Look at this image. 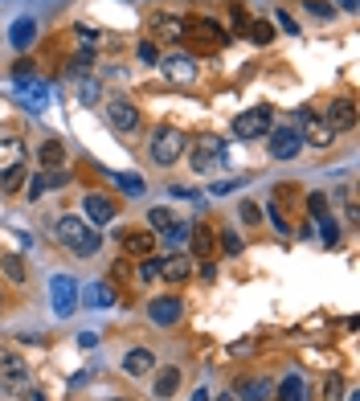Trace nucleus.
<instances>
[{
	"mask_svg": "<svg viewBox=\"0 0 360 401\" xmlns=\"http://www.w3.org/2000/svg\"><path fill=\"white\" fill-rule=\"evenodd\" d=\"M58 242L70 246L74 254H95L98 246H102V234H95L82 218H62L58 221Z\"/></svg>",
	"mask_w": 360,
	"mask_h": 401,
	"instance_id": "1",
	"label": "nucleus"
},
{
	"mask_svg": "<svg viewBox=\"0 0 360 401\" xmlns=\"http://www.w3.org/2000/svg\"><path fill=\"white\" fill-rule=\"evenodd\" d=\"M147 151H152V160L160 168H172L180 156H184V135H180L176 127H160V132L152 135V148Z\"/></svg>",
	"mask_w": 360,
	"mask_h": 401,
	"instance_id": "2",
	"label": "nucleus"
},
{
	"mask_svg": "<svg viewBox=\"0 0 360 401\" xmlns=\"http://www.w3.org/2000/svg\"><path fill=\"white\" fill-rule=\"evenodd\" d=\"M270 127H275L270 107H250V111H242V115L233 119V135H238V139H258V135H266Z\"/></svg>",
	"mask_w": 360,
	"mask_h": 401,
	"instance_id": "3",
	"label": "nucleus"
},
{
	"mask_svg": "<svg viewBox=\"0 0 360 401\" xmlns=\"http://www.w3.org/2000/svg\"><path fill=\"white\" fill-rule=\"evenodd\" d=\"M49 299H53V316H74L78 311V283L70 274H53L49 279Z\"/></svg>",
	"mask_w": 360,
	"mask_h": 401,
	"instance_id": "4",
	"label": "nucleus"
},
{
	"mask_svg": "<svg viewBox=\"0 0 360 401\" xmlns=\"http://www.w3.org/2000/svg\"><path fill=\"white\" fill-rule=\"evenodd\" d=\"M226 164V139L217 135H201L193 144V168L196 172H213V168Z\"/></svg>",
	"mask_w": 360,
	"mask_h": 401,
	"instance_id": "5",
	"label": "nucleus"
},
{
	"mask_svg": "<svg viewBox=\"0 0 360 401\" xmlns=\"http://www.w3.org/2000/svg\"><path fill=\"white\" fill-rule=\"evenodd\" d=\"M266 148H270L275 160H295L299 148H303V135H299V127H270L266 132Z\"/></svg>",
	"mask_w": 360,
	"mask_h": 401,
	"instance_id": "6",
	"label": "nucleus"
},
{
	"mask_svg": "<svg viewBox=\"0 0 360 401\" xmlns=\"http://www.w3.org/2000/svg\"><path fill=\"white\" fill-rule=\"evenodd\" d=\"M180 316H184V299H176V295H160L147 303V319L156 328H172V324H180Z\"/></svg>",
	"mask_w": 360,
	"mask_h": 401,
	"instance_id": "7",
	"label": "nucleus"
},
{
	"mask_svg": "<svg viewBox=\"0 0 360 401\" xmlns=\"http://www.w3.org/2000/svg\"><path fill=\"white\" fill-rule=\"evenodd\" d=\"M160 70L168 82H193L196 78V62L189 53H168V58H160Z\"/></svg>",
	"mask_w": 360,
	"mask_h": 401,
	"instance_id": "8",
	"label": "nucleus"
},
{
	"mask_svg": "<svg viewBox=\"0 0 360 401\" xmlns=\"http://www.w3.org/2000/svg\"><path fill=\"white\" fill-rule=\"evenodd\" d=\"M107 119H111L115 132H135V127H139V111H135V102H127V99L107 102Z\"/></svg>",
	"mask_w": 360,
	"mask_h": 401,
	"instance_id": "9",
	"label": "nucleus"
},
{
	"mask_svg": "<svg viewBox=\"0 0 360 401\" xmlns=\"http://www.w3.org/2000/svg\"><path fill=\"white\" fill-rule=\"evenodd\" d=\"M324 123L332 127V132H348V127L356 123V102H352V99H332V102H327Z\"/></svg>",
	"mask_w": 360,
	"mask_h": 401,
	"instance_id": "10",
	"label": "nucleus"
},
{
	"mask_svg": "<svg viewBox=\"0 0 360 401\" xmlns=\"http://www.w3.org/2000/svg\"><path fill=\"white\" fill-rule=\"evenodd\" d=\"M78 303L95 307V311H107L115 303V287L111 283H86V287H78Z\"/></svg>",
	"mask_w": 360,
	"mask_h": 401,
	"instance_id": "11",
	"label": "nucleus"
},
{
	"mask_svg": "<svg viewBox=\"0 0 360 401\" xmlns=\"http://www.w3.org/2000/svg\"><path fill=\"white\" fill-rule=\"evenodd\" d=\"M16 95L25 99V107H29V111H46L49 82H41V78H25V82H16Z\"/></svg>",
	"mask_w": 360,
	"mask_h": 401,
	"instance_id": "12",
	"label": "nucleus"
},
{
	"mask_svg": "<svg viewBox=\"0 0 360 401\" xmlns=\"http://www.w3.org/2000/svg\"><path fill=\"white\" fill-rule=\"evenodd\" d=\"M33 41H37V21H33V17H21V21L9 25V46H13L16 53H25Z\"/></svg>",
	"mask_w": 360,
	"mask_h": 401,
	"instance_id": "13",
	"label": "nucleus"
},
{
	"mask_svg": "<svg viewBox=\"0 0 360 401\" xmlns=\"http://www.w3.org/2000/svg\"><path fill=\"white\" fill-rule=\"evenodd\" d=\"M303 144H311V148H327V144H332V139H336V132H332V127H327L324 119H315V115H307L303 119Z\"/></svg>",
	"mask_w": 360,
	"mask_h": 401,
	"instance_id": "14",
	"label": "nucleus"
},
{
	"mask_svg": "<svg viewBox=\"0 0 360 401\" xmlns=\"http://www.w3.org/2000/svg\"><path fill=\"white\" fill-rule=\"evenodd\" d=\"M82 209H86V218L95 221V225H107V221H115V200L102 197V193H90V197L82 200Z\"/></svg>",
	"mask_w": 360,
	"mask_h": 401,
	"instance_id": "15",
	"label": "nucleus"
},
{
	"mask_svg": "<svg viewBox=\"0 0 360 401\" xmlns=\"http://www.w3.org/2000/svg\"><path fill=\"white\" fill-rule=\"evenodd\" d=\"M233 393L242 401H266L270 393H275V385L266 381V377H242V381L233 385Z\"/></svg>",
	"mask_w": 360,
	"mask_h": 401,
	"instance_id": "16",
	"label": "nucleus"
},
{
	"mask_svg": "<svg viewBox=\"0 0 360 401\" xmlns=\"http://www.w3.org/2000/svg\"><path fill=\"white\" fill-rule=\"evenodd\" d=\"M193 274V262L184 258V254H168V258H160V279H168V283H184Z\"/></svg>",
	"mask_w": 360,
	"mask_h": 401,
	"instance_id": "17",
	"label": "nucleus"
},
{
	"mask_svg": "<svg viewBox=\"0 0 360 401\" xmlns=\"http://www.w3.org/2000/svg\"><path fill=\"white\" fill-rule=\"evenodd\" d=\"M176 389H180V368L176 365L160 368V377H156V385H152V397H156V401H168Z\"/></svg>",
	"mask_w": 360,
	"mask_h": 401,
	"instance_id": "18",
	"label": "nucleus"
},
{
	"mask_svg": "<svg viewBox=\"0 0 360 401\" xmlns=\"http://www.w3.org/2000/svg\"><path fill=\"white\" fill-rule=\"evenodd\" d=\"M152 365H156V356L147 348H131L127 356H123V373H131V377H144V373H152Z\"/></svg>",
	"mask_w": 360,
	"mask_h": 401,
	"instance_id": "19",
	"label": "nucleus"
},
{
	"mask_svg": "<svg viewBox=\"0 0 360 401\" xmlns=\"http://www.w3.org/2000/svg\"><path fill=\"white\" fill-rule=\"evenodd\" d=\"M25 164V144L16 139V135H9L4 144H0V172H9V168Z\"/></svg>",
	"mask_w": 360,
	"mask_h": 401,
	"instance_id": "20",
	"label": "nucleus"
},
{
	"mask_svg": "<svg viewBox=\"0 0 360 401\" xmlns=\"http://www.w3.org/2000/svg\"><path fill=\"white\" fill-rule=\"evenodd\" d=\"M74 90H78V102H82V107H95V102L102 99V82H98V78H90V74H78V78H74Z\"/></svg>",
	"mask_w": 360,
	"mask_h": 401,
	"instance_id": "21",
	"label": "nucleus"
},
{
	"mask_svg": "<svg viewBox=\"0 0 360 401\" xmlns=\"http://www.w3.org/2000/svg\"><path fill=\"white\" fill-rule=\"evenodd\" d=\"M152 246H156V237H152V234L123 230V250H127V254H135V258H147V254H152Z\"/></svg>",
	"mask_w": 360,
	"mask_h": 401,
	"instance_id": "22",
	"label": "nucleus"
},
{
	"mask_svg": "<svg viewBox=\"0 0 360 401\" xmlns=\"http://www.w3.org/2000/svg\"><path fill=\"white\" fill-rule=\"evenodd\" d=\"M278 401H307V385L299 373H287L282 385H278Z\"/></svg>",
	"mask_w": 360,
	"mask_h": 401,
	"instance_id": "23",
	"label": "nucleus"
},
{
	"mask_svg": "<svg viewBox=\"0 0 360 401\" xmlns=\"http://www.w3.org/2000/svg\"><path fill=\"white\" fill-rule=\"evenodd\" d=\"M152 29H156V37H168V41H180V37L189 33L180 17H164V13H160L156 21H152Z\"/></svg>",
	"mask_w": 360,
	"mask_h": 401,
	"instance_id": "24",
	"label": "nucleus"
},
{
	"mask_svg": "<svg viewBox=\"0 0 360 401\" xmlns=\"http://www.w3.org/2000/svg\"><path fill=\"white\" fill-rule=\"evenodd\" d=\"M37 160H41L46 168H62V160H65L62 139H46V144H41V151H37Z\"/></svg>",
	"mask_w": 360,
	"mask_h": 401,
	"instance_id": "25",
	"label": "nucleus"
},
{
	"mask_svg": "<svg viewBox=\"0 0 360 401\" xmlns=\"http://www.w3.org/2000/svg\"><path fill=\"white\" fill-rule=\"evenodd\" d=\"M107 176H111V181L127 193V197H144V188H147L144 176H127V172H107Z\"/></svg>",
	"mask_w": 360,
	"mask_h": 401,
	"instance_id": "26",
	"label": "nucleus"
},
{
	"mask_svg": "<svg viewBox=\"0 0 360 401\" xmlns=\"http://www.w3.org/2000/svg\"><path fill=\"white\" fill-rule=\"evenodd\" d=\"M0 267H4V274H9L13 283H25V279H29V270H25V258H21V254H4Z\"/></svg>",
	"mask_w": 360,
	"mask_h": 401,
	"instance_id": "27",
	"label": "nucleus"
},
{
	"mask_svg": "<svg viewBox=\"0 0 360 401\" xmlns=\"http://www.w3.org/2000/svg\"><path fill=\"white\" fill-rule=\"evenodd\" d=\"M160 234H164V242H168V246L176 250V246H184V242H189L193 225H189V221H172V225H168V230H160Z\"/></svg>",
	"mask_w": 360,
	"mask_h": 401,
	"instance_id": "28",
	"label": "nucleus"
},
{
	"mask_svg": "<svg viewBox=\"0 0 360 401\" xmlns=\"http://www.w3.org/2000/svg\"><path fill=\"white\" fill-rule=\"evenodd\" d=\"M245 33H250L254 46H270V41H275V25H270V21H250V29H245Z\"/></svg>",
	"mask_w": 360,
	"mask_h": 401,
	"instance_id": "29",
	"label": "nucleus"
},
{
	"mask_svg": "<svg viewBox=\"0 0 360 401\" xmlns=\"http://www.w3.org/2000/svg\"><path fill=\"white\" fill-rule=\"evenodd\" d=\"M319 237H324V246H340V221L332 218V213L319 218Z\"/></svg>",
	"mask_w": 360,
	"mask_h": 401,
	"instance_id": "30",
	"label": "nucleus"
},
{
	"mask_svg": "<svg viewBox=\"0 0 360 401\" xmlns=\"http://www.w3.org/2000/svg\"><path fill=\"white\" fill-rule=\"evenodd\" d=\"M184 29H193L196 37H209V41H229L226 33H221V29H217V25H213L209 17H201V21H193V25H184Z\"/></svg>",
	"mask_w": 360,
	"mask_h": 401,
	"instance_id": "31",
	"label": "nucleus"
},
{
	"mask_svg": "<svg viewBox=\"0 0 360 401\" xmlns=\"http://www.w3.org/2000/svg\"><path fill=\"white\" fill-rule=\"evenodd\" d=\"M189 246H193V254H201V258H205V254L213 250V234L205 230V225H201V230L193 225V234H189Z\"/></svg>",
	"mask_w": 360,
	"mask_h": 401,
	"instance_id": "32",
	"label": "nucleus"
},
{
	"mask_svg": "<svg viewBox=\"0 0 360 401\" xmlns=\"http://www.w3.org/2000/svg\"><path fill=\"white\" fill-rule=\"evenodd\" d=\"M0 368H4V381H9V377H25V373H29V365H25L21 356H13V352L0 360Z\"/></svg>",
	"mask_w": 360,
	"mask_h": 401,
	"instance_id": "33",
	"label": "nucleus"
},
{
	"mask_svg": "<svg viewBox=\"0 0 360 401\" xmlns=\"http://www.w3.org/2000/svg\"><path fill=\"white\" fill-rule=\"evenodd\" d=\"M172 213H168V209H164V205H156V209H147V225H152V230H168V225H172Z\"/></svg>",
	"mask_w": 360,
	"mask_h": 401,
	"instance_id": "34",
	"label": "nucleus"
},
{
	"mask_svg": "<svg viewBox=\"0 0 360 401\" xmlns=\"http://www.w3.org/2000/svg\"><path fill=\"white\" fill-rule=\"evenodd\" d=\"M139 279H144V283H156V279H160V258H152V254H147L144 267H139Z\"/></svg>",
	"mask_w": 360,
	"mask_h": 401,
	"instance_id": "35",
	"label": "nucleus"
},
{
	"mask_svg": "<svg viewBox=\"0 0 360 401\" xmlns=\"http://www.w3.org/2000/svg\"><path fill=\"white\" fill-rule=\"evenodd\" d=\"M21 181H25V164L9 168V172H4V193H16V188H21Z\"/></svg>",
	"mask_w": 360,
	"mask_h": 401,
	"instance_id": "36",
	"label": "nucleus"
},
{
	"mask_svg": "<svg viewBox=\"0 0 360 401\" xmlns=\"http://www.w3.org/2000/svg\"><path fill=\"white\" fill-rule=\"evenodd\" d=\"M307 213H311L315 221L327 213V197H324V193H311V197H307Z\"/></svg>",
	"mask_w": 360,
	"mask_h": 401,
	"instance_id": "37",
	"label": "nucleus"
},
{
	"mask_svg": "<svg viewBox=\"0 0 360 401\" xmlns=\"http://www.w3.org/2000/svg\"><path fill=\"white\" fill-rule=\"evenodd\" d=\"M70 184V172L65 168H49L46 172V188H65Z\"/></svg>",
	"mask_w": 360,
	"mask_h": 401,
	"instance_id": "38",
	"label": "nucleus"
},
{
	"mask_svg": "<svg viewBox=\"0 0 360 401\" xmlns=\"http://www.w3.org/2000/svg\"><path fill=\"white\" fill-rule=\"evenodd\" d=\"M324 401H344V381H340V377H327V385H324Z\"/></svg>",
	"mask_w": 360,
	"mask_h": 401,
	"instance_id": "39",
	"label": "nucleus"
},
{
	"mask_svg": "<svg viewBox=\"0 0 360 401\" xmlns=\"http://www.w3.org/2000/svg\"><path fill=\"white\" fill-rule=\"evenodd\" d=\"M307 13H311V17H319V21H327L332 13H336V9H332L327 0H307Z\"/></svg>",
	"mask_w": 360,
	"mask_h": 401,
	"instance_id": "40",
	"label": "nucleus"
},
{
	"mask_svg": "<svg viewBox=\"0 0 360 401\" xmlns=\"http://www.w3.org/2000/svg\"><path fill=\"white\" fill-rule=\"evenodd\" d=\"M139 62H147V66H160V50H156L152 41H144V46H139Z\"/></svg>",
	"mask_w": 360,
	"mask_h": 401,
	"instance_id": "41",
	"label": "nucleus"
},
{
	"mask_svg": "<svg viewBox=\"0 0 360 401\" xmlns=\"http://www.w3.org/2000/svg\"><path fill=\"white\" fill-rule=\"evenodd\" d=\"M74 33L82 37V50H95V46H98V33H95V29H90V25H78Z\"/></svg>",
	"mask_w": 360,
	"mask_h": 401,
	"instance_id": "42",
	"label": "nucleus"
},
{
	"mask_svg": "<svg viewBox=\"0 0 360 401\" xmlns=\"http://www.w3.org/2000/svg\"><path fill=\"white\" fill-rule=\"evenodd\" d=\"M242 221H245V225H254V221H262V209L254 205V200H245V205H242Z\"/></svg>",
	"mask_w": 360,
	"mask_h": 401,
	"instance_id": "43",
	"label": "nucleus"
},
{
	"mask_svg": "<svg viewBox=\"0 0 360 401\" xmlns=\"http://www.w3.org/2000/svg\"><path fill=\"white\" fill-rule=\"evenodd\" d=\"M13 78H16V82H25V78H33V66L25 62V58H21V62L13 66Z\"/></svg>",
	"mask_w": 360,
	"mask_h": 401,
	"instance_id": "44",
	"label": "nucleus"
},
{
	"mask_svg": "<svg viewBox=\"0 0 360 401\" xmlns=\"http://www.w3.org/2000/svg\"><path fill=\"white\" fill-rule=\"evenodd\" d=\"M221 246H226V254H242V237H238V234H226V237H221Z\"/></svg>",
	"mask_w": 360,
	"mask_h": 401,
	"instance_id": "45",
	"label": "nucleus"
},
{
	"mask_svg": "<svg viewBox=\"0 0 360 401\" xmlns=\"http://www.w3.org/2000/svg\"><path fill=\"white\" fill-rule=\"evenodd\" d=\"M266 218L275 221V230H278V234H291V230H287V221L278 218V209H275V205H266Z\"/></svg>",
	"mask_w": 360,
	"mask_h": 401,
	"instance_id": "46",
	"label": "nucleus"
},
{
	"mask_svg": "<svg viewBox=\"0 0 360 401\" xmlns=\"http://www.w3.org/2000/svg\"><path fill=\"white\" fill-rule=\"evenodd\" d=\"M41 193H46V176H33L29 181V200H37Z\"/></svg>",
	"mask_w": 360,
	"mask_h": 401,
	"instance_id": "47",
	"label": "nucleus"
},
{
	"mask_svg": "<svg viewBox=\"0 0 360 401\" xmlns=\"http://www.w3.org/2000/svg\"><path fill=\"white\" fill-rule=\"evenodd\" d=\"M233 29H242V33L250 29V17H245V13L238 9V4H233Z\"/></svg>",
	"mask_w": 360,
	"mask_h": 401,
	"instance_id": "48",
	"label": "nucleus"
},
{
	"mask_svg": "<svg viewBox=\"0 0 360 401\" xmlns=\"http://www.w3.org/2000/svg\"><path fill=\"white\" fill-rule=\"evenodd\" d=\"M209 193H213V197H226V193H233V181H217Z\"/></svg>",
	"mask_w": 360,
	"mask_h": 401,
	"instance_id": "49",
	"label": "nucleus"
},
{
	"mask_svg": "<svg viewBox=\"0 0 360 401\" xmlns=\"http://www.w3.org/2000/svg\"><path fill=\"white\" fill-rule=\"evenodd\" d=\"M278 25H282V29H287V33H299V25H295V17H287V13H278Z\"/></svg>",
	"mask_w": 360,
	"mask_h": 401,
	"instance_id": "50",
	"label": "nucleus"
},
{
	"mask_svg": "<svg viewBox=\"0 0 360 401\" xmlns=\"http://www.w3.org/2000/svg\"><path fill=\"white\" fill-rule=\"evenodd\" d=\"M78 344H82V348H95L98 336H95V332H82V336H78Z\"/></svg>",
	"mask_w": 360,
	"mask_h": 401,
	"instance_id": "51",
	"label": "nucleus"
},
{
	"mask_svg": "<svg viewBox=\"0 0 360 401\" xmlns=\"http://www.w3.org/2000/svg\"><path fill=\"white\" fill-rule=\"evenodd\" d=\"M336 4H340L344 13H356V9H360V0H336Z\"/></svg>",
	"mask_w": 360,
	"mask_h": 401,
	"instance_id": "52",
	"label": "nucleus"
},
{
	"mask_svg": "<svg viewBox=\"0 0 360 401\" xmlns=\"http://www.w3.org/2000/svg\"><path fill=\"white\" fill-rule=\"evenodd\" d=\"M193 401H209V393H205V389H196V393H193Z\"/></svg>",
	"mask_w": 360,
	"mask_h": 401,
	"instance_id": "53",
	"label": "nucleus"
},
{
	"mask_svg": "<svg viewBox=\"0 0 360 401\" xmlns=\"http://www.w3.org/2000/svg\"><path fill=\"white\" fill-rule=\"evenodd\" d=\"M217 401H233V393H229V397H217Z\"/></svg>",
	"mask_w": 360,
	"mask_h": 401,
	"instance_id": "54",
	"label": "nucleus"
},
{
	"mask_svg": "<svg viewBox=\"0 0 360 401\" xmlns=\"http://www.w3.org/2000/svg\"><path fill=\"white\" fill-rule=\"evenodd\" d=\"M348 401H356V393H348Z\"/></svg>",
	"mask_w": 360,
	"mask_h": 401,
	"instance_id": "55",
	"label": "nucleus"
},
{
	"mask_svg": "<svg viewBox=\"0 0 360 401\" xmlns=\"http://www.w3.org/2000/svg\"><path fill=\"white\" fill-rule=\"evenodd\" d=\"M107 401H123V397H107Z\"/></svg>",
	"mask_w": 360,
	"mask_h": 401,
	"instance_id": "56",
	"label": "nucleus"
},
{
	"mask_svg": "<svg viewBox=\"0 0 360 401\" xmlns=\"http://www.w3.org/2000/svg\"><path fill=\"white\" fill-rule=\"evenodd\" d=\"M127 4H139V0H127Z\"/></svg>",
	"mask_w": 360,
	"mask_h": 401,
	"instance_id": "57",
	"label": "nucleus"
},
{
	"mask_svg": "<svg viewBox=\"0 0 360 401\" xmlns=\"http://www.w3.org/2000/svg\"><path fill=\"white\" fill-rule=\"evenodd\" d=\"M0 303H4V291H0Z\"/></svg>",
	"mask_w": 360,
	"mask_h": 401,
	"instance_id": "58",
	"label": "nucleus"
}]
</instances>
